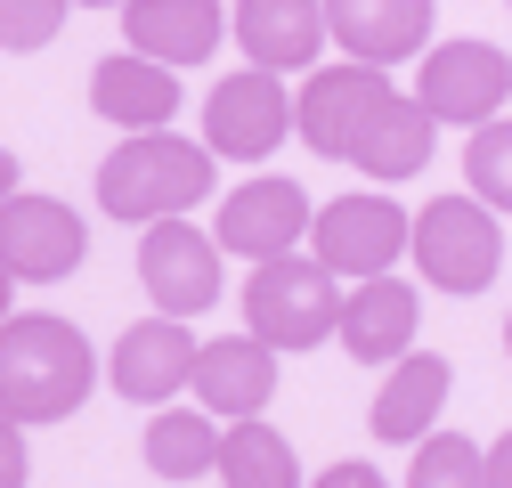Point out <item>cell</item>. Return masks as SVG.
I'll use <instances>...</instances> for the list:
<instances>
[{"label": "cell", "mask_w": 512, "mask_h": 488, "mask_svg": "<svg viewBox=\"0 0 512 488\" xmlns=\"http://www.w3.org/2000/svg\"><path fill=\"white\" fill-rule=\"evenodd\" d=\"M212 147L204 139H179V131H131L106 163H98V212L106 220H187L220 179H212Z\"/></svg>", "instance_id": "6da1fadb"}, {"label": "cell", "mask_w": 512, "mask_h": 488, "mask_svg": "<svg viewBox=\"0 0 512 488\" xmlns=\"http://www.w3.org/2000/svg\"><path fill=\"white\" fill-rule=\"evenodd\" d=\"M98 383V350L66 318H9L0 326V415L66 423Z\"/></svg>", "instance_id": "7a4b0ae2"}, {"label": "cell", "mask_w": 512, "mask_h": 488, "mask_svg": "<svg viewBox=\"0 0 512 488\" xmlns=\"http://www.w3.org/2000/svg\"><path fill=\"white\" fill-rule=\"evenodd\" d=\"M342 277L317 261V253H285L261 261L244 277V334H261L269 350H317L342 334Z\"/></svg>", "instance_id": "3957f363"}, {"label": "cell", "mask_w": 512, "mask_h": 488, "mask_svg": "<svg viewBox=\"0 0 512 488\" xmlns=\"http://www.w3.org/2000/svg\"><path fill=\"white\" fill-rule=\"evenodd\" d=\"M407 244H415V212L391 188H350L334 204H317V220H309V253L334 277H350V285L391 277V261L407 253Z\"/></svg>", "instance_id": "277c9868"}, {"label": "cell", "mask_w": 512, "mask_h": 488, "mask_svg": "<svg viewBox=\"0 0 512 488\" xmlns=\"http://www.w3.org/2000/svg\"><path fill=\"white\" fill-rule=\"evenodd\" d=\"M407 253H415L423 285H439V293H488L496 269H504V228L480 196H431L415 212Z\"/></svg>", "instance_id": "5b68a950"}, {"label": "cell", "mask_w": 512, "mask_h": 488, "mask_svg": "<svg viewBox=\"0 0 512 488\" xmlns=\"http://www.w3.org/2000/svg\"><path fill=\"white\" fill-rule=\"evenodd\" d=\"M391 98H399V90H391V74H382V66H358V57H342V66H317V74L301 82V98H293L309 155L350 163V155L366 147V131L382 122V106H391Z\"/></svg>", "instance_id": "8992f818"}, {"label": "cell", "mask_w": 512, "mask_h": 488, "mask_svg": "<svg viewBox=\"0 0 512 488\" xmlns=\"http://www.w3.org/2000/svg\"><path fill=\"white\" fill-rule=\"evenodd\" d=\"M293 131H301L293 90H285V74H269V66H244V74H228V82L204 98V147L228 155V163H261V155H277Z\"/></svg>", "instance_id": "52a82bcc"}, {"label": "cell", "mask_w": 512, "mask_h": 488, "mask_svg": "<svg viewBox=\"0 0 512 488\" xmlns=\"http://www.w3.org/2000/svg\"><path fill=\"white\" fill-rule=\"evenodd\" d=\"M415 98L431 106V122L480 131V122H496L504 98H512V57L488 49V41H439V49L415 57Z\"/></svg>", "instance_id": "ba28073f"}, {"label": "cell", "mask_w": 512, "mask_h": 488, "mask_svg": "<svg viewBox=\"0 0 512 488\" xmlns=\"http://www.w3.org/2000/svg\"><path fill=\"white\" fill-rule=\"evenodd\" d=\"M220 253H228L220 236L187 228V220H155L139 236V285H147V301L163 318H204L220 301Z\"/></svg>", "instance_id": "9c48e42d"}, {"label": "cell", "mask_w": 512, "mask_h": 488, "mask_svg": "<svg viewBox=\"0 0 512 488\" xmlns=\"http://www.w3.org/2000/svg\"><path fill=\"white\" fill-rule=\"evenodd\" d=\"M90 253V236H82V212L74 204H57V196H9L0 204V269H9L17 285H57V277H74Z\"/></svg>", "instance_id": "30bf717a"}, {"label": "cell", "mask_w": 512, "mask_h": 488, "mask_svg": "<svg viewBox=\"0 0 512 488\" xmlns=\"http://www.w3.org/2000/svg\"><path fill=\"white\" fill-rule=\"evenodd\" d=\"M309 196H301V179H244V188H228L220 196V220H212V236L228 244L236 261H285L293 244L309 236Z\"/></svg>", "instance_id": "8fae6325"}, {"label": "cell", "mask_w": 512, "mask_h": 488, "mask_svg": "<svg viewBox=\"0 0 512 488\" xmlns=\"http://www.w3.org/2000/svg\"><path fill=\"white\" fill-rule=\"evenodd\" d=\"M196 358H204V342L187 334V318H139V326H122L114 334V358H106V383L122 391V399H147V407H163V399H179V383H196Z\"/></svg>", "instance_id": "7c38bea8"}, {"label": "cell", "mask_w": 512, "mask_h": 488, "mask_svg": "<svg viewBox=\"0 0 512 488\" xmlns=\"http://www.w3.org/2000/svg\"><path fill=\"white\" fill-rule=\"evenodd\" d=\"M236 41H244V66H269V74H317L334 25H326V0H236Z\"/></svg>", "instance_id": "4fadbf2b"}, {"label": "cell", "mask_w": 512, "mask_h": 488, "mask_svg": "<svg viewBox=\"0 0 512 488\" xmlns=\"http://www.w3.org/2000/svg\"><path fill=\"white\" fill-rule=\"evenodd\" d=\"M228 25L236 17L220 9V0H122V41H131L139 57H155V66H171V74L204 66Z\"/></svg>", "instance_id": "5bb4252c"}, {"label": "cell", "mask_w": 512, "mask_h": 488, "mask_svg": "<svg viewBox=\"0 0 512 488\" xmlns=\"http://www.w3.org/2000/svg\"><path fill=\"white\" fill-rule=\"evenodd\" d=\"M326 25H334L342 57L391 74L431 49V0H326Z\"/></svg>", "instance_id": "9a60e30c"}, {"label": "cell", "mask_w": 512, "mask_h": 488, "mask_svg": "<svg viewBox=\"0 0 512 488\" xmlns=\"http://www.w3.org/2000/svg\"><path fill=\"white\" fill-rule=\"evenodd\" d=\"M447 383H456V366H447L439 350H407L391 375H382V391H374V415H366L374 448H423L439 407H447Z\"/></svg>", "instance_id": "2e32d148"}, {"label": "cell", "mask_w": 512, "mask_h": 488, "mask_svg": "<svg viewBox=\"0 0 512 488\" xmlns=\"http://www.w3.org/2000/svg\"><path fill=\"white\" fill-rule=\"evenodd\" d=\"M277 358H285V350H269L261 334H220V342H204L196 383H187V391H196V407L244 423V415H261V407L277 399Z\"/></svg>", "instance_id": "e0dca14e"}, {"label": "cell", "mask_w": 512, "mask_h": 488, "mask_svg": "<svg viewBox=\"0 0 512 488\" xmlns=\"http://www.w3.org/2000/svg\"><path fill=\"white\" fill-rule=\"evenodd\" d=\"M415 326H423V301L407 277H366L342 301V350L358 366H399L415 350Z\"/></svg>", "instance_id": "ac0fdd59"}, {"label": "cell", "mask_w": 512, "mask_h": 488, "mask_svg": "<svg viewBox=\"0 0 512 488\" xmlns=\"http://www.w3.org/2000/svg\"><path fill=\"white\" fill-rule=\"evenodd\" d=\"M90 106L114 122V131H171V114H179V74L155 66V57H139V49L98 57V66H90Z\"/></svg>", "instance_id": "d6986e66"}, {"label": "cell", "mask_w": 512, "mask_h": 488, "mask_svg": "<svg viewBox=\"0 0 512 488\" xmlns=\"http://www.w3.org/2000/svg\"><path fill=\"white\" fill-rule=\"evenodd\" d=\"M431 131H439L431 106H423L415 90H399L391 106H382V122L366 131V147L350 155V171H358V179H374V188H391V179H415V171L431 163Z\"/></svg>", "instance_id": "ffe728a7"}, {"label": "cell", "mask_w": 512, "mask_h": 488, "mask_svg": "<svg viewBox=\"0 0 512 488\" xmlns=\"http://www.w3.org/2000/svg\"><path fill=\"white\" fill-rule=\"evenodd\" d=\"M147 472L155 480H204V472H220V423H212V407H163L147 423Z\"/></svg>", "instance_id": "44dd1931"}, {"label": "cell", "mask_w": 512, "mask_h": 488, "mask_svg": "<svg viewBox=\"0 0 512 488\" xmlns=\"http://www.w3.org/2000/svg\"><path fill=\"white\" fill-rule=\"evenodd\" d=\"M220 480L228 488H301V456H293V440L277 423L244 415V423L220 432Z\"/></svg>", "instance_id": "7402d4cb"}, {"label": "cell", "mask_w": 512, "mask_h": 488, "mask_svg": "<svg viewBox=\"0 0 512 488\" xmlns=\"http://www.w3.org/2000/svg\"><path fill=\"white\" fill-rule=\"evenodd\" d=\"M464 179H472V196H480L488 212L512 220V122H504V114L472 131V147H464Z\"/></svg>", "instance_id": "603a6c76"}, {"label": "cell", "mask_w": 512, "mask_h": 488, "mask_svg": "<svg viewBox=\"0 0 512 488\" xmlns=\"http://www.w3.org/2000/svg\"><path fill=\"white\" fill-rule=\"evenodd\" d=\"M407 488H488V448H472L456 432H431L407 464Z\"/></svg>", "instance_id": "cb8c5ba5"}, {"label": "cell", "mask_w": 512, "mask_h": 488, "mask_svg": "<svg viewBox=\"0 0 512 488\" xmlns=\"http://www.w3.org/2000/svg\"><path fill=\"white\" fill-rule=\"evenodd\" d=\"M74 0H0V49L9 57H33L57 41V25H66Z\"/></svg>", "instance_id": "d4e9b609"}, {"label": "cell", "mask_w": 512, "mask_h": 488, "mask_svg": "<svg viewBox=\"0 0 512 488\" xmlns=\"http://www.w3.org/2000/svg\"><path fill=\"white\" fill-rule=\"evenodd\" d=\"M25 472H33L25 423H17V415H0V488H25Z\"/></svg>", "instance_id": "484cf974"}, {"label": "cell", "mask_w": 512, "mask_h": 488, "mask_svg": "<svg viewBox=\"0 0 512 488\" xmlns=\"http://www.w3.org/2000/svg\"><path fill=\"white\" fill-rule=\"evenodd\" d=\"M309 488H391V480H382L374 464H358V456H350V464H326V472H317Z\"/></svg>", "instance_id": "4316f807"}, {"label": "cell", "mask_w": 512, "mask_h": 488, "mask_svg": "<svg viewBox=\"0 0 512 488\" xmlns=\"http://www.w3.org/2000/svg\"><path fill=\"white\" fill-rule=\"evenodd\" d=\"M488 488H512V432L488 440Z\"/></svg>", "instance_id": "83f0119b"}, {"label": "cell", "mask_w": 512, "mask_h": 488, "mask_svg": "<svg viewBox=\"0 0 512 488\" xmlns=\"http://www.w3.org/2000/svg\"><path fill=\"white\" fill-rule=\"evenodd\" d=\"M9 196H17V155L0 147V204H9Z\"/></svg>", "instance_id": "f1b7e54d"}, {"label": "cell", "mask_w": 512, "mask_h": 488, "mask_svg": "<svg viewBox=\"0 0 512 488\" xmlns=\"http://www.w3.org/2000/svg\"><path fill=\"white\" fill-rule=\"evenodd\" d=\"M9 318H17V277L0 269V326H9Z\"/></svg>", "instance_id": "f546056e"}, {"label": "cell", "mask_w": 512, "mask_h": 488, "mask_svg": "<svg viewBox=\"0 0 512 488\" xmlns=\"http://www.w3.org/2000/svg\"><path fill=\"white\" fill-rule=\"evenodd\" d=\"M74 9H114V0H74Z\"/></svg>", "instance_id": "4dcf8cb0"}, {"label": "cell", "mask_w": 512, "mask_h": 488, "mask_svg": "<svg viewBox=\"0 0 512 488\" xmlns=\"http://www.w3.org/2000/svg\"><path fill=\"white\" fill-rule=\"evenodd\" d=\"M504 350H512V326H504Z\"/></svg>", "instance_id": "1f68e13d"}]
</instances>
